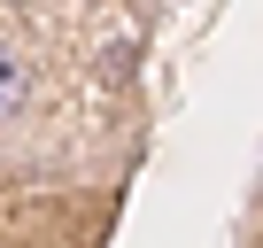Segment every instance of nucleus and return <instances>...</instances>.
<instances>
[{
  "label": "nucleus",
  "instance_id": "f257e3e1",
  "mask_svg": "<svg viewBox=\"0 0 263 248\" xmlns=\"http://www.w3.org/2000/svg\"><path fill=\"white\" fill-rule=\"evenodd\" d=\"M31 116V62H24V47L0 31V132H16V124Z\"/></svg>",
  "mask_w": 263,
  "mask_h": 248
}]
</instances>
